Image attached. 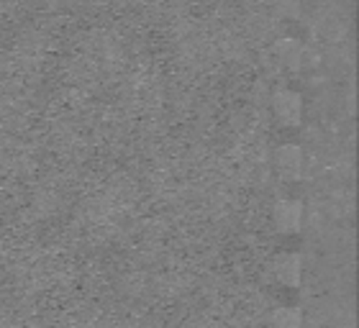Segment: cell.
Returning <instances> with one entry per match:
<instances>
[{
	"label": "cell",
	"instance_id": "6da1fadb",
	"mask_svg": "<svg viewBox=\"0 0 359 328\" xmlns=\"http://www.w3.org/2000/svg\"><path fill=\"white\" fill-rule=\"evenodd\" d=\"M272 108H275V118L285 126H298L303 118V98L292 90H280L272 101Z\"/></svg>",
	"mask_w": 359,
	"mask_h": 328
},
{
	"label": "cell",
	"instance_id": "7a4b0ae2",
	"mask_svg": "<svg viewBox=\"0 0 359 328\" xmlns=\"http://www.w3.org/2000/svg\"><path fill=\"white\" fill-rule=\"evenodd\" d=\"M275 164H277V172H280L285 180L301 177V172H303L301 146H295V144H283V146L275 152Z\"/></svg>",
	"mask_w": 359,
	"mask_h": 328
},
{
	"label": "cell",
	"instance_id": "3957f363",
	"mask_svg": "<svg viewBox=\"0 0 359 328\" xmlns=\"http://www.w3.org/2000/svg\"><path fill=\"white\" fill-rule=\"evenodd\" d=\"M275 223L280 231L292 234L303 223V202L301 200H280L275 205Z\"/></svg>",
	"mask_w": 359,
	"mask_h": 328
},
{
	"label": "cell",
	"instance_id": "277c9868",
	"mask_svg": "<svg viewBox=\"0 0 359 328\" xmlns=\"http://www.w3.org/2000/svg\"><path fill=\"white\" fill-rule=\"evenodd\" d=\"M275 275H277V279H280V282L295 287L298 282H301V275H303L301 257H298V254H285L283 259L277 261Z\"/></svg>",
	"mask_w": 359,
	"mask_h": 328
},
{
	"label": "cell",
	"instance_id": "5b68a950",
	"mask_svg": "<svg viewBox=\"0 0 359 328\" xmlns=\"http://www.w3.org/2000/svg\"><path fill=\"white\" fill-rule=\"evenodd\" d=\"M275 328H303V316L298 308H280L275 313Z\"/></svg>",
	"mask_w": 359,
	"mask_h": 328
},
{
	"label": "cell",
	"instance_id": "8992f818",
	"mask_svg": "<svg viewBox=\"0 0 359 328\" xmlns=\"http://www.w3.org/2000/svg\"><path fill=\"white\" fill-rule=\"evenodd\" d=\"M277 6H280V10L283 13H298V6H301V0H277Z\"/></svg>",
	"mask_w": 359,
	"mask_h": 328
}]
</instances>
